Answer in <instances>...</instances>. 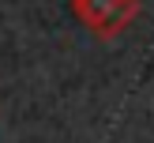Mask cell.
Returning <instances> with one entry per match:
<instances>
[{"label":"cell","instance_id":"1","mask_svg":"<svg viewBox=\"0 0 154 143\" xmlns=\"http://www.w3.org/2000/svg\"><path fill=\"white\" fill-rule=\"evenodd\" d=\"M72 15L94 38L109 42L139 19V0H72Z\"/></svg>","mask_w":154,"mask_h":143}]
</instances>
